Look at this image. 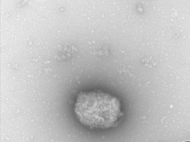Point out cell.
<instances>
[{"mask_svg": "<svg viewBox=\"0 0 190 142\" xmlns=\"http://www.w3.org/2000/svg\"><path fill=\"white\" fill-rule=\"evenodd\" d=\"M74 111L79 121L91 129H104L116 125L121 116L120 101L99 91L82 92L77 95Z\"/></svg>", "mask_w": 190, "mask_h": 142, "instance_id": "1", "label": "cell"}]
</instances>
